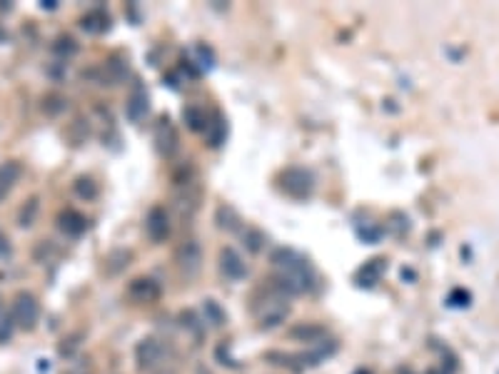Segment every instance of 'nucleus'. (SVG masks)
Wrapping results in <instances>:
<instances>
[{
	"mask_svg": "<svg viewBox=\"0 0 499 374\" xmlns=\"http://www.w3.org/2000/svg\"><path fill=\"white\" fill-rule=\"evenodd\" d=\"M8 252H11V247H8L6 238H3V232H0V257H3V255H8Z\"/></svg>",
	"mask_w": 499,
	"mask_h": 374,
	"instance_id": "412c9836",
	"label": "nucleus"
},
{
	"mask_svg": "<svg viewBox=\"0 0 499 374\" xmlns=\"http://www.w3.org/2000/svg\"><path fill=\"white\" fill-rule=\"evenodd\" d=\"M38 317H40V305L35 297L30 292H18L13 300V322L21 329H33L38 325Z\"/></svg>",
	"mask_w": 499,
	"mask_h": 374,
	"instance_id": "20e7f679",
	"label": "nucleus"
},
{
	"mask_svg": "<svg viewBox=\"0 0 499 374\" xmlns=\"http://www.w3.org/2000/svg\"><path fill=\"white\" fill-rule=\"evenodd\" d=\"M205 315H207V320H210L215 327L225 325V310H222V307L217 305L215 300H205Z\"/></svg>",
	"mask_w": 499,
	"mask_h": 374,
	"instance_id": "a211bd4d",
	"label": "nucleus"
},
{
	"mask_svg": "<svg viewBox=\"0 0 499 374\" xmlns=\"http://www.w3.org/2000/svg\"><path fill=\"white\" fill-rule=\"evenodd\" d=\"M215 220H217V225H220L222 230H227V232H237V230H240V217H237V212L230 210L227 205L217 207Z\"/></svg>",
	"mask_w": 499,
	"mask_h": 374,
	"instance_id": "4468645a",
	"label": "nucleus"
},
{
	"mask_svg": "<svg viewBox=\"0 0 499 374\" xmlns=\"http://www.w3.org/2000/svg\"><path fill=\"white\" fill-rule=\"evenodd\" d=\"M220 272L225 279L237 282V279H242L247 274V264L242 262V257L232 247H222L220 250Z\"/></svg>",
	"mask_w": 499,
	"mask_h": 374,
	"instance_id": "0eeeda50",
	"label": "nucleus"
},
{
	"mask_svg": "<svg viewBox=\"0 0 499 374\" xmlns=\"http://www.w3.org/2000/svg\"><path fill=\"white\" fill-rule=\"evenodd\" d=\"M83 28L90 33H103L110 28V18H108L103 11H95V13H90L88 18H83Z\"/></svg>",
	"mask_w": 499,
	"mask_h": 374,
	"instance_id": "2eb2a0df",
	"label": "nucleus"
},
{
	"mask_svg": "<svg viewBox=\"0 0 499 374\" xmlns=\"http://www.w3.org/2000/svg\"><path fill=\"white\" fill-rule=\"evenodd\" d=\"M289 337L297 339V342H320L325 337V327L320 325H297L289 329Z\"/></svg>",
	"mask_w": 499,
	"mask_h": 374,
	"instance_id": "ddd939ff",
	"label": "nucleus"
},
{
	"mask_svg": "<svg viewBox=\"0 0 499 374\" xmlns=\"http://www.w3.org/2000/svg\"><path fill=\"white\" fill-rule=\"evenodd\" d=\"M175 262L185 279H195L202 269V247L195 240H185L175 252Z\"/></svg>",
	"mask_w": 499,
	"mask_h": 374,
	"instance_id": "7ed1b4c3",
	"label": "nucleus"
},
{
	"mask_svg": "<svg viewBox=\"0 0 499 374\" xmlns=\"http://www.w3.org/2000/svg\"><path fill=\"white\" fill-rule=\"evenodd\" d=\"M147 93L137 85L135 90L130 93V98H127V117H130L132 122H140L142 117L147 115Z\"/></svg>",
	"mask_w": 499,
	"mask_h": 374,
	"instance_id": "9b49d317",
	"label": "nucleus"
},
{
	"mask_svg": "<svg viewBox=\"0 0 499 374\" xmlns=\"http://www.w3.org/2000/svg\"><path fill=\"white\" fill-rule=\"evenodd\" d=\"M282 187L289 197H297V200H305L307 195L312 192L315 187V177L312 173H307L305 168H289L282 173Z\"/></svg>",
	"mask_w": 499,
	"mask_h": 374,
	"instance_id": "39448f33",
	"label": "nucleus"
},
{
	"mask_svg": "<svg viewBox=\"0 0 499 374\" xmlns=\"http://www.w3.org/2000/svg\"><path fill=\"white\" fill-rule=\"evenodd\" d=\"M21 165L18 163H3L0 165V200H3V197L8 195V192L13 190V185L18 182V177H21Z\"/></svg>",
	"mask_w": 499,
	"mask_h": 374,
	"instance_id": "f8f14e48",
	"label": "nucleus"
},
{
	"mask_svg": "<svg viewBox=\"0 0 499 374\" xmlns=\"http://www.w3.org/2000/svg\"><path fill=\"white\" fill-rule=\"evenodd\" d=\"M158 374H175V372H170V369H163V372H158Z\"/></svg>",
	"mask_w": 499,
	"mask_h": 374,
	"instance_id": "4be33fe9",
	"label": "nucleus"
},
{
	"mask_svg": "<svg viewBox=\"0 0 499 374\" xmlns=\"http://www.w3.org/2000/svg\"><path fill=\"white\" fill-rule=\"evenodd\" d=\"M155 148H158V153L163 158H170L178 150V132L165 117L155 125Z\"/></svg>",
	"mask_w": 499,
	"mask_h": 374,
	"instance_id": "6e6552de",
	"label": "nucleus"
},
{
	"mask_svg": "<svg viewBox=\"0 0 499 374\" xmlns=\"http://www.w3.org/2000/svg\"><path fill=\"white\" fill-rule=\"evenodd\" d=\"M165 354H168V347L160 342L158 337H145L137 342L135 347V362L140 372H153L163 364Z\"/></svg>",
	"mask_w": 499,
	"mask_h": 374,
	"instance_id": "f03ea898",
	"label": "nucleus"
},
{
	"mask_svg": "<svg viewBox=\"0 0 499 374\" xmlns=\"http://www.w3.org/2000/svg\"><path fill=\"white\" fill-rule=\"evenodd\" d=\"M255 315H258V322L263 329H273V327L282 325L289 315V302H287V295L282 290L275 287L268 297L255 302Z\"/></svg>",
	"mask_w": 499,
	"mask_h": 374,
	"instance_id": "f257e3e1",
	"label": "nucleus"
},
{
	"mask_svg": "<svg viewBox=\"0 0 499 374\" xmlns=\"http://www.w3.org/2000/svg\"><path fill=\"white\" fill-rule=\"evenodd\" d=\"M147 235L153 242H165L170 235V215L163 207H153L147 215Z\"/></svg>",
	"mask_w": 499,
	"mask_h": 374,
	"instance_id": "1a4fd4ad",
	"label": "nucleus"
},
{
	"mask_svg": "<svg viewBox=\"0 0 499 374\" xmlns=\"http://www.w3.org/2000/svg\"><path fill=\"white\" fill-rule=\"evenodd\" d=\"M73 190L78 197H83V200H90V197L98 195V185H95V180L90 177H78L73 182Z\"/></svg>",
	"mask_w": 499,
	"mask_h": 374,
	"instance_id": "f3484780",
	"label": "nucleus"
},
{
	"mask_svg": "<svg viewBox=\"0 0 499 374\" xmlns=\"http://www.w3.org/2000/svg\"><path fill=\"white\" fill-rule=\"evenodd\" d=\"M185 120H188V125L193 127V130H202L205 122H207V117H205V112L200 110V107H188V110H185Z\"/></svg>",
	"mask_w": 499,
	"mask_h": 374,
	"instance_id": "6ab92c4d",
	"label": "nucleus"
},
{
	"mask_svg": "<svg viewBox=\"0 0 499 374\" xmlns=\"http://www.w3.org/2000/svg\"><path fill=\"white\" fill-rule=\"evenodd\" d=\"M0 322H3V302H0Z\"/></svg>",
	"mask_w": 499,
	"mask_h": 374,
	"instance_id": "5701e85b",
	"label": "nucleus"
},
{
	"mask_svg": "<svg viewBox=\"0 0 499 374\" xmlns=\"http://www.w3.org/2000/svg\"><path fill=\"white\" fill-rule=\"evenodd\" d=\"M38 207H40V200H38V197L25 200V205L21 207V215H18L21 227H30L33 225V220H35V215H38Z\"/></svg>",
	"mask_w": 499,
	"mask_h": 374,
	"instance_id": "dca6fc26",
	"label": "nucleus"
},
{
	"mask_svg": "<svg viewBox=\"0 0 499 374\" xmlns=\"http://www.w3.org/2000/svg\"><path fill=\"white\" fill-rule=\"evenodd\" d=\"M355 374H369V372H365V369H360V372H355Z\"/></svg>",
	"mask_w": 499,
	"mask_h": 374,
	"instance_id": "b1692460",
	"label": "nucleus"
},
{
	"mask_svg": "<svg viewBox=\"0 0 499 374\" xmlns=\"http://www.w3.org/2000/svg\"><path fill=\"white\" fill-rule=\"evenodd\" d=\"M263 242H265V235L260 230L250 227V230L245 232V245L250 252H260V250H263Z\"/></svg>",
	"mask_w": 499,
	"mask_h": 374,
	"instance_id": "aec40b11",
	"label": "nucleus"
},
{
	"mask_svg": "<svg viewBox=\"0 0 499 374\" xmlns=\"http://www.w3.org/2000/svg\"><path fill=\"white\" fill-rule=\"evenodd\" d=\"M160 295H163V287H160V282L155 277H137L127 285V297L135 300L137 305L160 300Z\"/></svg>",
	"mask_w": 499,
	"mask_h": 374,
	"instance_id": "423d86ee",
	"label": "nucleus"
},
{
	"mask_svg": "<svg viewBox=\"0 0 499 374\" xmlns=\"http://www.w3.org/2000/svg\"><path fill=\"white\" fill-rule=\"evenodd\" d=\"M58 225L63 232H68L70 238H78V235H83L85 230H88V220H85L80 212L75 210H65L58 215Z\"/></svg>",
	"mask_w": 499,
	"mask_h": 374,
	"instance_id": "9d476101",
	"label": "nucleus"
}]
</instances>
